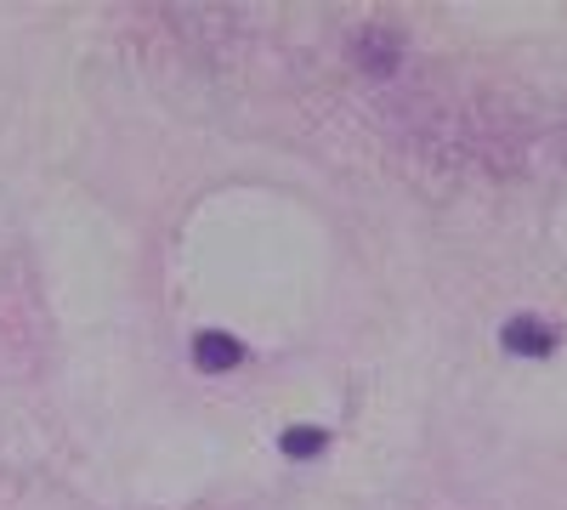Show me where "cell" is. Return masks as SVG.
<instances>
[{
    "label": "cell",
    "mask_w": 567,
    "mask_h": 510,
    "mask_svg": "<svg viewBox=\"0 0 567 510\" xmlns=\"http://www.w3.org/2000/svg\"><path fill=\"white\" fill-rule=\"evenodd\" d=\"M323 443H329V431H318V426H290L278 437V448L290 459H312V454H323Z\"/></svg>",
    "instance_id": "cell-4"
},
{
    "label": "cell",
    "mask_w": 567,
    "mask_h": 510,
    "mask_svg": "<svg viewBox=\"0 0 567 510\" xmlns=\"http://www.w3.org/2000/svg\"><path fill=\"white\" fill-rule=\"evenodd\" d=\"M194 363L205 368V375H227L233 363H245V346L233 341V335H221V330H205L194 341Z\"/></svg>",
    "instance_id": "cell-3"
},
{
    "label": "cell",
    "mask_w": 567,
    "mask_h": 510,
    "mask_svg": "<svg viewBox=\"0 0 567 510\" xmlns=\"http://www.w3.org/2000/svg\"><path fill=\"white\" fill-rule=\"evenodd\" d=\"M499 341H505V352H516V357H550V352H556V330H550L545 318H534V312L511 318L505 330H499Z\"/></svg>",
    "instance_id": "cell-1"
},
{
    "label": "cell",
    "mask_w": 567,
    "mask_h": 510,
    "mask_svg": "<svg viewBox=\"0 0 567 510\" xmlns=\"http://www.w3.org/2000/svg\"><path fill=\"white\" fill-rule=\"evenodd\" d=\"M352 52H358V63H363L369 74H392V69H398V52H403V40H398L392 29H363V34L352 40Z\"/></svg>",
    "instance_id": "cell-2"
}]
</instances>
